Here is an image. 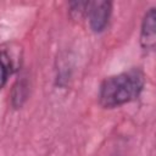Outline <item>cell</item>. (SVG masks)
<instances>
[{
	"instance_id": "1",
	"label": "cell",
	"mask_w": 156,
	"mask_h": 156,
	"mask_svg": "<svg viewBox=\"0 0 156 156\" xmlns=\"http://www.w3.org/2000/svg\"><path fill=\"white\" fill-rule=\"evenodd\" d=\"M144 85V76L139 69L106 78L99 91L100 104L106 108H112L136 99Z\"/></svg>"
},
{
	"instance_id": "2",
	"label": "cell",
	"mask_w": 156,
	"mask_h": 156,
	"mask_svg": "<svg viewBox=\"0 0 156 156\" xmlns=\"http://www.w3.org/2000/svg\"><path fill=\"white\" fill-rule=\"evenodd\" d=\"M112 4L110 1H88L85 15L88 16L90 27L94 32H101L106 27L110 15H111Z\"/></svg>"
},
{
	"instance_id": "3",
	"label": "cell",
	"mask_w": 156,
	"mask_h": 156,
	"mask_svg": "<svg viewBox=\"0 0 156 156\" xmlns=\"http://www.w3.org/2000/svg\"><path fill=\"white\" fill-rule=\"evenodd\" d=\"M140 43L143 49L152 50L156 43V12L155 9H150L144 16L141 23Z\"/></svg>"
},
{
	"instance_id": "4",
	"label": "cell",
	"mask_w": 156,
	"mask_h": 156,
	"mask_svg": "<svg viewBox=\"0 0 156 156\" xmlns=\"http://www.w3.org/2000/svg\"><path fill=\"white\" fill-rule=\"evenodd\" d=\"M27 87L24 85L23 82H18L17 85L13 89V104L16 106H21L22 105V100L26 99V94H24V89Z\"/></svg>"
},
{
	"instance_id": "5",
	"label": "cell",
	"mask_w": 156,
	"mask_h": 156,
	"mask_svg": "<svg viewBox=\"0 0 156 156\" xmlns=\"http://www.w3.org/2000/svg\"><path fill=\"white\" fill-rule=\"evenodd\" d=\"M7 73H9V71H7V66H6V63L4 62V58H1V56H0V88L5 84Z\"/></svg>"
}]
</instances>
